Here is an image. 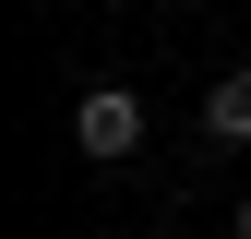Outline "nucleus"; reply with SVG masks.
<instances>
[{
  "label": "nucleus",
  "mask_w": 251,
  "mask_h": 239,
  "mask_svg": "<svg viewBox=\"0 0 251 239\" xmlns=\"http://www.w3.org/2000/svg\"><path fill=\"white\" fill-rule=\"evenodd\" d=\"M203 132H215V143H251V60L203 84Z\"/></svg>",
  "instance_id": "f03ea898"
},
{
  "label": "nucleus",
  "mask_w": 251,
  "mask_h": 239,
  "mask_svg": "<svg viewBox=\"0 0 251 239\" xmlns=\"http://www.w3.org/2000/svg\"><path fill=\"white\" fill-rule=\"evenodd\" d=\"M239 239H251V203H239Z\"/></svg>",
  "instance_id": "7ed1b4c3"
},
{
  "label": "nucleus",
  "mask_w": 251,
  "mask_h": 239,
  "mask_svg": "<svg viewBox=\"0 0 251 239\" xmlns=\"http://www.w3.org/2000/svg\"><path fill=\"white\" fill-rule=\"evenodd\" d=\"M72 143H84L96 167H120V156L144 143V96H132V84H84V96H72Z\"/></svg>",
  "instance_id": "f257e3e1"
}]
</instances>
